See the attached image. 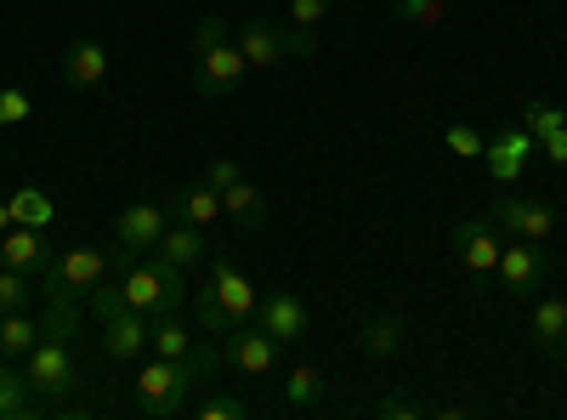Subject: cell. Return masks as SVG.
<instances>
[{
    "mask_svg": "<svg viewBox=\"0 0 567 420\" xmlns=\"http://www.w3.org/2000/svg\"><path fill=\"white\" fill-rule=\"evenodd\" d=\"M148 352H159V358H187L194 352V330L171 313V318H154V330H148Z\"/></svg>",
    "mask_w": 567,
    "mask_h": 420,
    "instance_id": "25",
    "label": "cell"
},
{
    "mask_svg": "<svg viewBox=\"0 0 567 420\" xmlns=\"http://www.w3.org/2000/svg\"><path fill=\"white\" fill-rule=\"evenodd\" d=\"M386 12L398 23H420V29H437L449 18V0H386Z\"/></svg>",
    "mask_w": 567,
    "mask_h": 420,
    "instance_id": "27",
    "label": "cell"
},
{
    "mask_svg": "<svg viewBox=\"0 0 567 420\" xmlns=\"http://www.w3.org/2000/svg\"><path fill=\"white\" fill-rule=\"evenodd\" d=\"M233 176H245V171H239V160H210V171H205V182H210V188H216V194L227 188V182H233Z\"/></svg>",
    "mask_w": 567,
    "mask_h": 420,
    "instance_id": "37",
    "label": "cell"
},
{
    "mask_svg": "<svg viewBox=\"0 0 567 420\" xmlns=\"http://www.w3.org/2000/svg\"><path fill=\"white\" fill-rule=\"evenodd\" d=\"M561 125H567V109H561Z\"/></svg>",
    "mask_w": 567,
    "mask_h": 420,
    "instance_id": "41",
    "label": "cell"
},
{
    "mask_svg": "<svg viewBox=\"0 0 567 420\" xmlns=\"http://www.w3.org/2000/svg\"><path fill=\"white\" fill-rule=\"evenodd\" d=\"M194 318L205 324L210 336H227V330H233V318L221 313V301H216V290H210V285H205V290H194Z\"/></svg>",
    "mask_w": 567,
    "mask_h": 420,
    "instance_id": "29",
    "label": "cell"
},
{
    "mask_svg": "<svg viewBox=\"0 0 567 420\" xmlns=\"http://www.w3.org/2000/svg\"><path fill=\"white\" fill-rule=\"evenodd\" d=\"M114 285L125 296V307L148 313V318H171L194 301V285H187V273L171 267L165 256H136L125 273H114Z\"/></svg>",
    "mask_w": 567,
    "mask_h": 420,
    "instance_id": "2",
    "label": "cell"
},
{
    "mask_svg": "<svg viewBox=\"0 0 567 420\" xmlns=\"http://www.w3.org/2000/svg\"><path fill=\"white\" fill-rule=\"evenodd\" d=\"M227 40H233V23H227V18H199V29H194V58L210 52V45H227Z\"/></svg>",
    "mask_w": 567,
    "mask_h": 420,
    "instance_id": "33",
    "label": "cell"
},
{
    "mask_svg": "<svg viewBox=\"0 0 567 420\" xmlns=\"http://www.w3.org/2000/svg\"><path fill=\"white\" fill-rule=\"evenodd\" d=\"M0 262L18 267V273H45V267L58 262V250L45 245V227H23V222H12L7 233H0Z\"/></svg>",
    "mask_w": 567,
    "mask_h": 420,
    "instance_id": "15",
    "label": "cell"
},
{
    "mask_svg": "<svg viewBox=\"0 0 567 420\" xmlns=\"http://www.w3.org/2000/svg\"><path fill=\"white\" fill-rule=\"evenodd\" d=\"M256 324H261V330H267L278 347H296V341H307V330H312L307 301H301V296H290V290L261 296V301H256Z\"/></svg>",
    "mask_w": 567,
    "mask_h": 420,
    "instance_id": "11",
    "label": "cell"
},
{
    "mask_svg": "<svg viewBox=\"0 0 567 420\" xmlns=\"http://www.w3.org/2000/svg\"><path fill=\"white\" fill-rule=\"evenodd\" d=\"M23 381L34 387V398H45V403H63V398L80 387V369H74L69 341L40 336V341H34V352L23 358Z\"/></svg>",
    "mask_w": 567,
    "mask_h": 420,
    "instance_id": "4",
    "label": "cell"
},
{
    "mask_svg": "<svg viewBox=\"0 0 567 420\" xmlns=\"http://www.w3.org/2000/svg\"><path fill=\"white\" fill-rule=\"evenodd\" d=\"M63 80L74 91H97L109 80V45L103 40H74L63 52Z\"/></svg>",
    "mask_w": 567,
    "mask_h": 420,
    "instance_id": "17",
    "label": "cell"
},
{
    "mask_svg": "<svg viewBox=\"0 0 567 420\" xmlns=\"http://www.w3.org/2000/svg\"><path fill=\"white\" fill-rule=\"evenodd\" d=\"M539 148H545V154H550L556 165H567V125H556V131H545V136H539Z\"/></svg>",
    "mask_w": 567,
    "mask_h": 420,
    "instance_id": "38",
    "label": "cell"
},
{
    "mask_svg": "<svg viewBox=\"0 0 567 420\" xmlns=\"http://www.w3.org/2000/svg\"><path fill=\"white\" fill-rule=\"evenodd\" d=\"M523 125L534 131V143H539L545 131H556V125H561V109H550V103H528V109H523Z\"/></svg>",
    "mask_w": 567,
    "mask_h": 420,
    "instance_id": "35",
    "label": "cell"
},
{
    "mask_svg": "<svg viewBox=\"0 0 567 420\" xmlns=\"http://www.w3.org/2000/svg\"><path fill=\"white\" fill-rule=\"evenodd\" d=\"M216 216H221V194L210 188V182H187V188H176V199H171V222L210 227Z\"/></svg>",
    "mask_w": 567,
    "mask_h": 420,
    "instance_id": "18",
    "label": "cell"
},
{
    "mask_svg": "<svg viewBox=\"0 0 567 420\" xmlns=\"http://www.w3.org/2000/svg\"><path fill=\"white\" fill-rule=\"evenodd\" d=\"M194 414H199V420H245V398H233V392H210Z\"/></svg>",
    "mask_w": 567,
    "mask_h": 420,
    "instance_id": "32",
    "label": "cell"
},
{
    "mask_svg": "<svg viewBox=\"0 0 567 420\" xmlns=\"http://www.w3.org/2000/svg\"><path fill=\"white\" fill-rule=\"evenodd\" d=\"M221 211L239 222V227H267V199H261L256 182H245V176H233L227 188H221Z\"/></svg>",
    "mask_w": 567,
    "mask_h": 420,
    "instance_id": "19",
    "label": "cell"
},
{
    "mask_svg": "<svg viewBox=\"0 0 567 420\" xmlns=\"http://www.w3.org/2000/svg\"><path fill=\"white\" fill-rule=\"evenodd\" d=\"M221 363L239 369V376H272L278 369V341L261 330V324H233V330L221 336Z\"/></svg>",
    "mask_w": 567,
    "mask_h": 420,
    "instance_id": "6",
    "label": "cell"
},
{
    "mask_svg": "<svg viewBox=\"0 0 567 420\" xmlns=\"http://www.w3.org/2000/svg\"><path fill=\"white\" fill-rule=\"evenodd\" d=\"M561 336H567V296H545L534 307V347L539 352H556Z\"/></svg>",
    "mask_w": 567,
    "mask_h": 420,
    "instance_id": "23",
    "label": "cell"
},
{
    "mask_svg": "<svg viewBox=\"0 0 567 420\" xmlns=\"http://www.w3.org/2000/svg\"><path fill=\"white\" fill-rule=\"evenodd\" d=\"M12 227V199H0V233Z\"/></svg>",
    "mask_w": 567,
    "mask_h": 420,
    "instance_id": "39",
    "label": "cell"
},
{
    "mask_svg": "<svg viewBox=\"0 0 567 420\" xmlns=\"http://www.w3.org/2000/svg\"><path fill=\"white\" fill-rule=\"evenodd\" d=\"M420 414H425V403L409 398V392H386L381 403H374V420H420Z\"/></svg>",
    "mask_w": 567,
    "mask_h": 420,
    "instance_id": "30",
    "label": "cell"
},
{
    "mask_svg": "<svg viewBox=\"0 0 567 420\" xmlns=\"http://www.w3.org/2000/svg\"><path fill=\"white\" fill-rule=\"evenodd\" d=\"M29 114H34V103H29V91H12V85L0 91V125H23Z\"/></svg>",
    "mask_w": 567,
    "mask_h": 420,
    "instance_id": "34",
    "label": "cell"
},
{
    "mask_svg": "<svg viewBox=\"0 0 567 420\" xmlns=\"http://www.w3.org/2000/svg\"><path fill=\"white\" fill-rule=\"evenodd\" d=\"M323 392H329V381L318 376L312 363H296L290 376H284V403H290V409H301V414H312V409L323 403Z\"/></svg>",
    "mask_w": 567,
    "mask_h": 420,
    "instance_id": "22",
    "label": "cell"
},
{
    "mask_svg": "<svg viewBox=\"0 0 567 420\" xmlns=\"http://www.w3.org/2000/svg\"><path fill=\"white\" fill-rule=\"evenodd\" d=\"M239 52H245L250 69H278L290 58V29L272 23V18H245L239 23Z\"/></svg>",
    "mask_w": 567,
    "mask_h": 420,
    "instance_id": "14",
    "label": "cell"
},
{
    "mask_svg": "<svg viewBox=\"0 0 567 420\" xmlns=\"http://www.w3.org/2000/svg\"><path fill=\"white\" fill-rule=\"evenodd\" d=\"M499 250H505V239L494 233L488 216H465V222L454 227V256H460V267H465L471 278H494Z\"/></svg>",
    "mask_w": 567,
    "mask_h": 420,
    "instance_id": "8",
    "label": "cell"
},
{
    "mask_svg": "<svg viewBox=\"0 0 567 420\" xmlns=\"http://www.w3.org/2000/svg\"><path fill=\"white\" fill-rule=\"evenodd\" d=\"M34 341H40V318H29V307L23 313H0V358L23 363L34 352Z\"/></svg>",
    "mask_w": 567,
    "mask_h": 420,
    "instance_id": "21",
    "label": "cell"
},
{
    "mask_svg": "<svg viewBox=\"0 0 567 420\" xmlns=\"http://www.w3.org/2000/svg\"><path fill=\"white\" fill-rule=\"evenodd\" d=\"M114 273V256L109 250H97V245H74L69 256H58L52 267H45L40 278H45V301L52 307H85V296L103 285V278Z\"/></svg>",
    "mask_w": 567,
    "mask_h": 420,
    "instance_id": "3",
    "label": "cell"
},
{
    "mask_svg": "<svg viewBox=\"0 0 567 420\" xmlns=\"http://www.w3.org/2000/svg\"><path fill=\"white\" fill-rule=\"evenodd\" d=\"M29 273H18V267H7L0 262V313H23L29 307Z\"/></svg>",
    "mask_w": 567,
    "mask_h": 420,
    "instance_id": "28",
    "label": "cell"
},
{
    "mask_svg": "<svg viewBox=\"0 0 567 420\" xmlns=\"http://www.w3.org/2000/svg\"><path fill=\"white\" fill-rule=\"evenodd\" d=\"M245 52H239V40H227V45H210V52L194 58V91L199 98H233L245 80Z\"/></svg>",
    "mask_w": 567,
    "mask_h": 420,
    "instance_id": "7",
    "label": "cell"
},
{
    "mask_svg": "<svg viewBox=\"0 0 567 420\" xmlns=\"http://www.w3.org/2000/svg\"><path fill=\"white\" fill-rule=\"evenodd\" d=\"M403 318H369L363 330H358V352L363 358H374V363H386V358H398L403 352Z\"/></svg>",
    "mask_w": 567,
    "mask_h": 420,
    "instance_id": "20",
    "label": "cell"
},
{
    "mask_svg": "<svg viewBox=\"0 0 567 420\" xmlns=\"http://www.w3.org/2000/svg\"><path fill=\"white\" fill-rule=\"evenodd\" d=\"M534 148H539V143H534V131H528V125H505L499 136H488L483 160H488L494 188H516V176L528 171V154H534Z\"/></svg>",
    "mask_w": 567,
    "mask_h": 420,
    "instance_id": "10",
    "label": "cell"
},
{
    "mask_svg": "<svg viewBox=\"0 0 567 420\" xmlns=\"http://www.w3.org/2000/svg\"><path fill=\"white\" fill-rule=\"evenodd\" d=\"M556 352H561V363H567V336H561V347H556Z\"/></svg>",
    "mask_w": 567,
    "mask_h": 420,
    "instance_id": "40",
    "label": "cell"
},
{
    "mask_svg": "<svg viewBox=\"0 0 567 420\" xmlns=\"http://www.w3.org/2000/svg\"><path fill=\"white\" fill-rule=\"evenodd\" d=\"M12 222H23V227H52V222H58L52 194H45V188H18V194H12Z\"/></svg>",
    "mask_w": 567,
    "mask_h": 420,
    "instance_id": "26",
    "label": "cell"
},
{
    "mask_svg": "<svg viewBox=\"0 0 567 420\" xmlns=\"http://www.w3.org/2000/svg\"><path fill=\"white\" fill-rule=\"evenodd\" d=\"M443 143H449V154H460V160H483V131H471V125H449L443 131Z\"/></svg>",
    "mask_w": 567,
    "mask_h": 420,
    "instance_id": "31",
    "label": "cell"
},
{
    "mask_svg": "<svg viewBox=\"0 0 567 420\" xmlns=\"http://www.w3.org/2000/svg\"><path fill=\"white\" fill-rule=\"evenodd\" d=\"M216 369H221V352L199 347V341H194L187 358H159L154 352L148 363H142V376H136V409L148 420H176L187 409V392H194L199 381H210Z\"/></svg>",
    "mask_w": 567,
    "mask_h": 420,
    "instance_id": "1",
    "label": "cell"
},
{
    "mask_svg": "<svg viewBox=\"0 0 567 420\" xmlns=\"http://www.w3.org/2000/svg\"><path fill=\"white\" fill-rule=\"evenodd\" d=\"M171 227V211L165 205H125L120 216H114V239H120V250H131V256H154V245H159V233Z\"/></svg>",
    "mask_w": 567,
    "mask_h": 420,
    "instance_id": "12",
    "label": "cell"
},
{
    "mask_svg": "<svg viewBox=\"0 0 567 420\" xmlns=\"http://www.w3.org/2000/svg\"><path fill=\"white\" fill-rule=\"evenodd\" d=\"M97 324H103V352H109L114 363L148 352V330H154V318H148V313H136V307H114V313H103Z\"/></svg>",
    "mask_w": 567,
    "mask_h": 420,
    "instance_id": "13",
    "label": "cell"
},
{
    "mask_svg": "<svg viewBox=\"0 0 567 420\" xmlns=\"http://www.w3.org/2000/svg\"><path fill=\"white\" fill-rule=\"evenodd\" d=\"M210 250H216V239H205V227H194V222H171L159 233V245H154V256H165L182 273H194L199 262H210Z\"/></svg>",
    "mask_w": 567,
    "mask_h": 420,
    "instance_id": "16",
    "label": "cell"
},
{
    "mask_svg": "<svg viewBox=\"0 0 567 420\" xmlns=\"http://www.w3.org/2000/svg\"><path fill=\"white\" fill-rule=\"evenodd\" d=\"M210 290H216V301H221V313L233 318V324H250L256 318V285H250V278L239 273V267H233V256L216 245L210 250Z\"/></svg>",
    "mask_w": 567,
    "mask_h": 420,
    "instance_id": "9",
    "label": "cell"
},
{
    "mask_svg": "<svg viewBox=\"0 0 567 420\" xmlns=\"http://www.w3.org/2000/svg\"><path fill=\"white\" fill-rule=\"evenodd\" d=\"M329 18V0H290V23L296 29H318Z\"/></svg>",
    "mask_w": 567,
    "mask_h": 420,
    "instance_id": "36",
    "label": "cell"
},
{
    "mask_svg": "<svg viewBox=\"0 0 567 420\" xmlns=\"http://www.w3.org/2000/svg\"><path fill=\"white\" fill-rule=\"evenodd\" d=\"M23 414H34V387L0 358V420H23Z\"/></svg>",
    "mask_w": 567,
    "mask_h": 420,
    "instance_id": "24",
    "label": "cell"
},
{
    "mask_svg": "<svg viewBox=\"0 0 567 420\" xmlns=\"http://www.w3.org/2000/svg\"><path fill=\"white\" fill-rule=\"evenodd\" d=\"M494 273H499V285H505L511 296H534V290L550 285V256H545V245H534V239H505Z\"/></svg>",
    "mask_w": 567,
    "mask_h": 420,
    "instance_id": "5",
    "label": "cell"
}]
</instances>
